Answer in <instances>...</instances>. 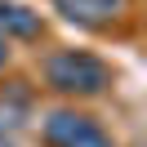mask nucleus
<instances>
[{
    "instance_id": "obj_1",
    "label": "nucleus",
    "mask_w": 147,
    "mask_h": 147,
    "mask_svg": "<svg viewBox=\"0 0 147 147\" xmlns=\"http://www.w3.org/2000/svg\"><path fill=\"white\" fill-rule=\"evenodd\" d=\"M45 85L63 98H98L111 85V67L89 49H58L45 63Z\"/></svg>"
},
{
    "instance_id": "obj_2",
    "label": "nucleus",
    "mask_w": 147,
    "mask_h": 147,
    "mask_svg": "<svg viewBox=\"0 0 147 147\" xmlns=\"http://www.w3.org/2000/svg\"><path fill=\"white\" fill-rule=\"evenodd\" d=\"M40 143L45 147H111V134L76 107H58L40 120Z\"/></svg>"
},
{
    "instance_id": "obj_3",
    "label": "nucleus",
    "mask_w": 147,
    "mask_h": 147,
    "mask_svg": "<svg viewBox=\"0 0 147 147\" xmlns=\"http://www.w3.org/2000/svg\"><path fill=\"white\" fill-rule=\"evenodd\" d=\"M54 9L76 27H107L125 13V0H54Z\"/></svg>"
},
{
    "instance_id": "obj_4",
    "label": "nucleus",
    "mask_w": 147,
    "mask_h": 147,
    "mask_svg": "<svg viewBox=\"0 0 147 147\" xmlns=\"http://www.w3.org/2000/svg\"><path fill=\"white\" fill-rule=\"evenodd\" d=\"M45 31V18L18 0H0V36L5 40H36Z\"/></svg>"
},
{
    "instance_id": "obj_5",
    "label": "nucleus",
    "mask_w": 147,
    "mask_h": 147,
    "mask_svg": "<svg viewBox=\"0 0 147 147\" xmlns=\"http://www.w3.org/2000/svg\"><path fill=\"white\" fill-rule=\"evenodd\" d=\"M5 63H9V40L0 36V67H5Z\"/></svg>"
},
{
    "instance_id": "obj_6",
    "label": "nucleus",
    "mask_w": 147,
    "mask_h": 147,
    "mask_svg": "<svg viewBox=\"0 0 147 147\" xmlns=\"http://www.w3.org/2000/svg\"><path fill=\"white\" fill-rule=\"evenodd\" d=\"M0 147H13V138H9V134H5V129H0Z\"/></svg>"
}]
</instances>
